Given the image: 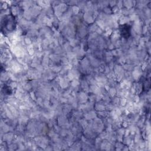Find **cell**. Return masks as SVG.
Returning <instances> with one entry per match:
<instances>
[{
  "mask_svg": "<svg viewBox=\"0 0 151 151\" xmlns=\"http://www.w3.org/2000/svg\"><path fill=\"white\" fill-rule=\"evenodd\" d=\"M15 28L14 18L10 15H6L4 19V22H2V30L5 29V31H11Z\"/></svg>",
  "mask_w": 151,
  "mask_h": 151,
  "instance_id": "obj_1",
  "label": "cell"
},
{
  "mask_svg": "<svg viewBox=\"0 0 151 151\" xmlns=\"http://www.w3.org/2000/svg\"><path fill=\"white\" fill-rule=\"evenodd\" d=\"M120 31L122 37H123L124 38H127L130 35L131 28L129 25L124 24L120 26Z\"/></svg>",
  "mask_w": 151,
  "mask_h": 151,
  "instance_id": "obj_2",
  "label": "cell"
}]
</instances>
